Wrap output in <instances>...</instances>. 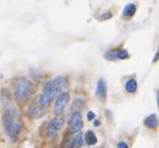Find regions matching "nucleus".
Segmentation results:
<instances>
[{
  "instance_id": "11",
  "label": "nucleus",
  "mask_w": 159,
  "mask_h": 148,
  "mask_svg": "<svg viewBox=\"0 0 159 148\" xmlns=\"http://www.w3.org/2000/svg\"><path fill=\"white\" fill-rule=\"evenodd\" d=\"M137 88H138V84H137V81L135 79H129L125 83V89L129 93H135L137 92Z\"/></svg>"
},
{
  "instance_id": "16",
  "label": "nucleus",
  "mask_w": 159,
  "mask_h": 148,
  "mask_svg": "<svg viewBox=\"0 0 159 148\" xmlns=\"http://www.w3.org/2000/svg\"><path fill=\"white\" fill-rule=\"evenodd\" d=\"M129 58V53L124 49L118 50V59H128Z\"/></svg>"
},
{
  "instance_id": "1",
  "label": "nucleus",
  "mask_w": 159,
  "mask_h": 148,
  "mask_svg": "<svg viewBox=\"0 0 159 148\" xmlns=\"http://www.w3.org/2000/svg\"><path fill=\"white\" fill-rule=\"evenodd\" d=\"M66 88H68V82L63 77H58V78H54V79L49 81L44 86L43 92H42L40 97H39V99H38L39 104H40L43 108H47Z\"/></svg>"
},
{
  "instance_id": "12",
  "label": "nucleus",
  "mask_w": 159,
  "mask_h": 148,
  "mask_svg": "<svg viewBox=\"0 0 159 148\" xmlns=\"http://www.w3.org/2000/svg\"><path fill=\"white\" fill-rule=\"evenodd\" d=\"M135 10H137V8H135V5H134V4H128V5L124 8L123 14H124V16L130 18V16H133V15L135 14Z\"/></svg>"
},
{
  "instance_id": "3",
  "label": "nucleus",
  "mask_w": 159,
  "mask_h": 148,
  "mask_svg": "<svg viewBox=\"0 0 159 148\" xmlns=\"http://www.w3.org/2000/svg\"><path fill=\"white\" fill-rule=\"evenodd\" d=\"M3 127H4L5 133L13 141L16 139V137L20 134L21 128H23L21 127V123L18 119V117L11 116V114H8V113H4V116H3Z\"/></svg>"
},
{
  "instance_id": "19",
  "label": "nucleus",
  "mask_w": 159,
  "mask_h": 148,
  "mask_svg": "<svg viewBox=\"0 0 159 148\" xmlns=\"http://www.w3.org/2000/svg\"><path fill=\"white\" fill-rule=\"evenodd\" d=\"M108 18H110V14H107V15H103L100 19H108Z\"/></svg>"
},
{
  "instance_id": "13",
  "label": "nucleus",
  "mask_w": 159,
  "mask_h": 148,
  "mask_svg": "<svg viewBox=\"0 0 159 148\" xmlns=\"http://www.w3.org/2000/svg\"><path fill=\"white\" fill-rule=\"evenodd\" d=\"M85 142H87L89 146H92V144H95V143H97V137H95L94 132L88 131V132L85 133Z\"/></svg>"
},
{
  "instance_id": "5",
  "label": "nucleus",
  "mask_w": 159,
  "mask_h": 148,
  "mask_svg": "<svg viewBox=\"0 0 159 148\" xmlns=\"http://www.w3.org/2000/svg\"><path fill=\"white\" fill-rule=\"evenodd\" d=\"M2 103H3L5 113L18 117V112H16V108H15L13 100H11V97L5 89H3V92H2Z\"/></svg>"
},
{
  "instance_id": "18",
  "label": "nucleus",
  "mask_w": 159,
  "mask_h": 148,
  "mask_svg": "<svg viewBox=\"0 0 159 148\" xmlns=\"http://www.w3.org/2000/svg\"><path fill=\"white\" fill-rule=\"evenodd\" d=\"M94 118H95V114H94L93 112H89V113H88V119L92 121V119H94Z\"/></svg>"
},
{
  "instance_id": "14",
  "label": "nucleus",
  "mask_w": 159,
  "mask_h": 148,
  "mask_svg": "<svg viewBox=\"0 0 159 148\" xmlns=\"http://www.w3.org/2000/svg\"><path fill=\"white\" fill-rule=\"evenodd\" d=\"M61 148H74V141H73V138H70V137L66 136L64 138V141H63Z\"/></svg>"
},
{
  "instance_id": "6",
  "label": "nucleus",
  "mask_w": 159,
  "mask_h": 148,
  "mask_svg": "<svg viewBox=\"0 0 159 148\" xmlns=\"http://www.w3.org/2000/svg\"><path fill=\"white\" fill-rule=\"evenodd\" d=\"M63 123H64V119L61 116H57L55 118H53L48 124V136L50 138H54L59 133L60 128L63 127Z\"/></svg>"
},
{
  "instance_id": "15",
  "label": "nucleus",
  "mask_w": 159,
  "mask_h": 148,
  "mask_svg": "<svg viewBox=\"0 0 159 148\" xmlns=\"http://www.w3.org/2000/svg\"><path fill=\"white\" fill-rule=\"evenodd\" d=\"M73 141H74V147H82V144H83V136L79 133V134H76L75 138H73Z\"/></svg>"
},
{
  "instance_id": "10",
  "label": "nucleus",
  "mask_w": 159,
  "mask_h": 148,
  "mask_svg": "<svg viewBox=\"0 0 159 148\" xmlns=\"http://www.w3.org/2000/svg\"><path fill=\"white\" fill-rule=\"evenodd\" d=\"M144 124L148 128H157L158 127V117L155 114H150L144 119Z\"/></svg>"
},
{
  "instance_id": "7",
  "label": "nucleus",
  "mask_w": 159,
  "mask_h": 148,
  "mask_svg": "<svg viewBox=\"0 0 159 148\" xmlns=\"http://www.w3.org/2000/svg\"><path fill=\"white\" fill-rule=\"evenodd\" d=\"M69 126H70V131L73 133H79V131H82L83 127V117L80 114V112H73L70 121H69Z\"/></svg>"
},
{
  "instance_id": "17",
  "label": "nucleus",
  "mask_w": 159,
  "mask_h": 148,
  "mask_svg": "<svg viewBox=\"0 0 159 148\" xmlns=\"http://www.w3.org/2000/svg\"><path fill=\"white\" fill-rule=\"evenodd\" d=\"M116 148H128V144H127L125 142H119Z\"/></svg>"
},
{
  "instance_id": "4",
  "label": "nucleus",
  "mask_w": 159,
  "mask_h": 148,
  "mask_svg": "<svg viewBox=\"0 0 159 148\" xmlns=\"http://www.w3.org/2000/svg\"><path fill=\"white\" fill-rule=\"evenodd\" d=\"M69 100H70V95L68 92H63L60 93L57 98H55V104H54V113L57 116H61L64 114L65 109L69 104Z\"/></svg>"
},
{
  "instance_id": "8",
  "label": "nucleus",
  "mask_w": 159,
  "mask_h": 148,
  "mask_svg": "<svg viewBox=\"0 0 159 148\" xmlns=\"http://www.w3.org/2000/svg\"><path fill=\"white\" fill-rule=\"evenodd\" d=\"M44 108L39 104V102H35V103H31L30 107H29V110H28V114L30 118H39L44 114Z\"/></svg>"
},
{
  "instance_id": "2",
  "label": "nucleus",
  "mask_w": 159,
  "mask_h": 148,
  "mask_svg": "<svg viewBox=\"0 0 159 148\" xmlns=\"http://www.w3.org/2000/svg\"><path fill=\"white\" fill-rule=\"evenodd\" d=\"M35 89L34 83L28 78H20L15 82L14 86V94L18 102H25L33 94Z\"/></svg>"
},
{
  "instance_id": "9",
  "label": "nucleus",
  "mask_w": 159,
  "mask_h": 148,
  "mask_svg": "<svg viewBox=\"0 0 159 148\" xmlns=\"http://www.w3.org/2000/svg\"><path fill=\"white\" fill-rule=\"evenodd\" d=\"M97 95L100 99H104L107 97V82L103 78H100L98 81V84H97Z\"/></svg>"
}]
</instances>
